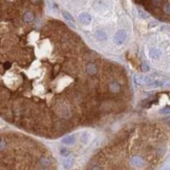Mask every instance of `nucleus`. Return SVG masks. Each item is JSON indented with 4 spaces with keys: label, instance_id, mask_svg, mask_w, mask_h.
Wrapping results in <instances>:
<instances>
[{
    "label": "nucleus",
    "instance_id": "obj_10",
    "mask_svg": "<svg viewBox=\"0 0 170 170\" xmlns=\"http://www.w3.org/2000/svg\"><path fill=\"white\" fill-rule=\"evenodd\" d=\"M165 84V82L164 81H153L152 83H149L148 84V86L149 87H153V88H155V87H161V86H163Z\"/></svg>",
    "mask_w": 170,
    "mask_h": 170
},
{
    "label": "nucleus",
    "instance_id": "obj_21",
    "mask_svg": "<svg viewBox=\"0 0 170 170\" xmlns=\"http://www.w3.org/2000/svg\"><path fill=\"white\" fill-rule=\"evenodd\" d=\"M151 1H152V3H153L154 5H160L161 2H162V0H151Z\"/></svg>",
    "mask_w": 170,
    "mask_h": 170
},
{
    "label": "nucleus",
    "instance_id": "obj_17",
    "mask_svg": "<svg viewBox=\"0 0 170 170\" xmlns=\"http://www.w3.org/2000/svg\"><path fill=\"white\" fill-rule=\"evenodd\" d=\"M149 66L147 65V64H142V70L144 71V72H148L149 71Z\"/></svg>",
    "mask_w": 170,
    "mask_h": 170
},
{
    "label": "nucleus",
    "instance_id": "obj_7",
    "mask_svg": "<svg viewBox=\"0 0 170 170\" xmlns=\"http://www.w3.org/2000/svg\"><path fill=\"white\" fill-rule=\"evenodd\" d=\"M75 135H68V136H65L63 140H62V143L65 144V145H71L75 143Z\"/></svg>",
    "mask_w": 170,
    "mask_h": 170
},
{
    "label": "nucleus",
    "instance_id": "obj_2",
    "mask_svg": "<svg viewBox=\"0 0 170 170\" xmlns=\"http://www.w3.org/2000/svg\"><path fill=\"white\" fill-rule=\"evenodd\" d=\"M79 20L82 24L84 25H88L90 22H91V17L87 14V13H82L80 16H79Z\"/></svg>",
    "mask_w": 170,
    "mask_h": 170
},
{
    "label": "nucleus",
    "instance_id": "obj_11",
    "mask_svg": "<svg viewBox=\"0 0 170 170\" xmlns=\"http://www.w3.org/2000/svg\"><path fill=\"white\" fill-rule=\"evenodd\" d=\"M150 56H151L152 58H158V57L161 56V51H160L158 49H156V48H152V49L150 50Z\"/></svg>",
    "mask_w": 170,
    "mask_h": 170
},
{
    "label": "nucleus",
    "instance_id": "obj_4",
    "mask_svg": "<svg viewBox=\"0 0 170 170\" xmlns=\"http://www.w3.org/2000/svg\"><path fill=\"white\" fill-rule=\"evenodd\" d=\"M72 164H73V157H72V156H67V155H66V157H65L64 161H63V166H64L65 168H69V167L72 166Z\"/></svg>",
    "mask_w": 170,
    "mask_h": 170
},
{
    "label": "nucleus",
    "instance_id": "obj_20",
    "mask_svg": "<svg viewBox=\"0 0 170 170\" xmlns=\"http://www.w3.org/2000/svg\"><path fill=\"white\" fill-rule=\"evenodd\" d=\"M60 153H61L62 155H64V156H66V155L68 154V151H67L66 149H61V151H60Z\"/></svg>",
    "mask_w": 170,
    "mask_h": 170
},
{
    "label": "nucleus",
    "instance_id": "obj_1",
    "mask_svg": "<svg viewBox=\"0 0 170 170\" xmlns=\"http://www.w3.org/2000/svg\"><path fill=\"white\" fill-rule=\"evenodd\" d=\"M126 38H127V35H126L125 30L121 29V30L116 31V34L114 35V40H113V41H114V43H115L116 45L121 46V45H123V44L125 43Z\"/></svg>",
    "mask_w": 170,
    "mask_h": 170
},
{
    "label": "nucleus",
    "instance_id": "obj_16",
    "mask_svg": "<svg viewBox=\"0 0 170 170\" xmlns=\"http://www.w3.org/2000/svg\"><path fill=\"white\" fill-rule=\"evenodd\" d=\"M143 80H144V78H142L140 76H134V81H135L136 84H142L143 83Z\"/></svg>",
    "mask_w": 170,
    "mask_h": 170
},
{
    "label": "nucleus",
    "instance_id": "obj_3",
    "mask_svg": "<svg viewBox=\"0 0 170 170\" xmlns=\"http://www.w3.org/2000/svg\"><path fill=\"white\" fill-rule=\"evenodd\" d=\"M39 163H40V165H41L43 168H47V167L50 165L51 161H50V158L47 157V156H42V157L39 160Z\"/></svg>",
    "mask_w": 170,
    "mask_h": 170
},
{
    "label": "nucleus",
    "instance_id": "obj_6",
    "mask_svg": "<svg viewBox=\"0 0 170 170\" xmlns=\"http://www.w3.org/2000/svg\"><path fill=\"white\" fill-rule=\"evenodd\" d=\"M34 19H35V17H34V14H33L31 12H26V13L24 14V16H23V20H24L25 22H27V23L33 22Z\"/></svg>",
    "mask_w": 170,
    "mask_h": 170
},
{
    "label": "nucleus",
    "instance_id": "obj_22",
    "mask_svg": "<svg viewBox=\"0 0 170 170\" xmlns=\"http://www.w3.org/2000/svg\"><path fill=\"white\" fill-rule=\"evenodd\" d=\"M9 67H10V63H8V62H7V63H5L4 68H5V69H7V68H9Z\"/></svg>",
    "mask_w": 170,
    "mask_h": 170
},
{
    "label": "nucleus",
    "instance_id": "obj_14",
    "mask_svg": "<svg viewBox=\"0 0 170 170\" xmlns=\"http://www.w3.org/2000/svg\"><path fill=\"white\" fill-rule=\"evenodd\" d=\"M163 10H164V13H166L167 15L170 13V5H169V3H165V4H164Z\"/></svg>",
    "mask_w": 170,
    "mask_h": 170
},
{
    "label": "nucleus",
    "instance_id": "obj_8",
    "mask_svg": "<svg viewBox=\"0 0 170 170\" xmlns=\"http://www.w3.org/2000/svg\"><path fill=\"white\" fill-rule=\"evenodd\" d=\"M97 71H98V68H97L95 64H93V63L88 64V66H87V72L89 75H95Z\"/></svg>",
    "mask_w": 170,
    "mask_h": 170
},
{
    "label": "nucleus",
    "instance_id": "obj_19",
    "mask_svg": "<svg viewBox=\"0 0 170 170\" xmlns=\"http://www.w3.org/2000/svg\"><path fill=\"white\" fill-rule=\"evenodd\" d=\"M139 15H140L142 18H147V15H145V13H144L143 10H141V9H139Z\"/></svg>",
    "mask_w": 170,
    "mask_h": 170
},
{
    "label": "nucleus",
    "instance_id": "obj_13",
    "mask_svg": "<svg viewBox=\"0 0 170 170\" xmlns=\"http://www.w3.org/2000/svg\"><path fill=\"white\" fill-rule=\"evenodd\" d=\"M97 37H98L100 40H104V39L107 38L106 34H105L104 31H102V30H98V31H97Z\"/></svg>",
    "mask_w": 170,
    "mask_h": 170
},
{
    "label": "nucleus",
    "instance_id": "obj_23",
    "mask_svg": "<svg viewBox=\"0 0 170 170\" xmlns=\"http://www.w3.org/2000/svg\"><path fill=\"white\" fill-rule=\"evenodd\" d=\"M168 111H169V107H167V108H166V110H165V109H162V110H161V112H162V113H163V112H168Z\"/></svg>",
    "mask_w": 170,
    "mask_h": 170
},
{
    "label": "nucleus",
    "instance_id": "obj_5",
    "mask_svg": "<svg viewBox=\"0 0 170 170\" xmlns=\"http://www.w3.org/2000/svg\"><path fill=\"white\" fill-rule=\"evenodd\" d=\"M109 89L112 92H119L120 89H121V86H120V84L118 82H111L109 84Z\"/></svg>",
    "mask_w": 170,
    "mask_h": 170
},
{
    "label": "nucleus",
    "instance_id": "obj_18",
    "mask_svg": "<svg viewBox=\"0 0 170 170\" xmlns=\"http://www.w3.org/2000/svg\"><path fill=\"white\" fill-rule=\"evenodd\" d=\"M87 137H88V134L85 132V133H83V135H82V141L84 142V143H86V141H87Z\"/></svg>",
    "mask_w": 170,
    "mask_h": 170
},
{
    "label": "nucleus",
    "instance_id": "obj_9",
    "mask_svg": "<svg viewBox=\"0 0 170 170\" xmlns=\"http://www.w3.org/2000/svg\"><path fill=\"white\" fill-rule=\"evenodd\" d=\"M63 17L68 21V22H70L71 24H72V26L75 27V24H73V22H75V20H73V18H72V16L69 14V13H67V12H63Z\"/></svg>",
    "mask_w": 170,
    "mask_h": 170
},
{
    "label": "nucleus",
    "instance_id": "obj_15",
    "mask_svg": "<svg viewBox=\"0 0 170 170\" xmlns=\"http://www.w3.org/2000/svg\"><path fill=\"white\" fill-rule=\"evenodd\" d=\"M5 147H6V141L3 140V139H1V140H0V151L4 150Z\"/></svg>",
    "mask_w": 170,
    "mask_h": 170
},
{
    "label": "nucleus",
    "instance_id": "obj_12",
    "mask_svg": "<svg viewBox=\"0 0 170 170\" xmlns=\"http://www.w3.org/2000/svg\"><path fill=\"white\" fill-rule=\"evenodd\" d=\"M131 163H132L133 165H135V166H139V165L142 164V160H141L139 156H133V157L131 158Z\"/></svg>",
    "mask_w": 170,
    "mask_h": 170
}]
</instances>
